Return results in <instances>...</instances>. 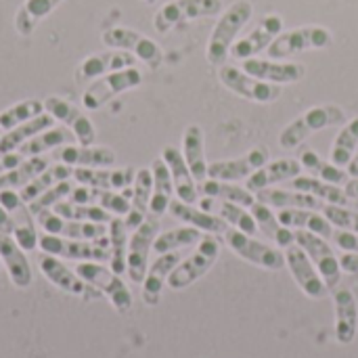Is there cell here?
<instances>
[{
  "mask_svg": "<svg viewBox=\"0 0 358 358\" xmlns=\"http://www.w3.org/2000/svg\"><path fill=\"white\" fill-rule=\"evenodd\" d=\"M38 266L42 271V275L61 292L71 294V296H80V298H90V289H94L92 285H88L78 273L69 271L57 256L50 254H42L38 258Z\"/></svg>",
  "mask_w": 358,
  "mask_h": 358,
  "instance_id": "obj_21",
  "label": "cell"
},
{
  "mask_svg": "<svg viewBox=\"0 0 358 358\" xmlns=\"http://www.w3.org/2000/svg\"><path fill=\"white\" fill-rule=\"evenodd\" d=\"M281 31H283V17L277 15V13L264 15L250 34H245L243 38L235 40V44L231 48V57H235L237 61H245V59L258 57L260 52L268 50L273 40Z\"/></svg>",
  "mask_w": 358,
  "mask_h": 358,
  "instance_id": "obj_15",
  "label": "cell"
},
{
  "mask_svg": "<svg viewBox=\"0 0 358 358\" xmlns=\"http://www.w3.org/2000/svg\"><path fill=\"white\" fill-rule=\"evenodd\" d=\"M302 174V164L300 159L294 157H283V159H275L264 164L260 170H256L248 180H245V189L252 193H258L262 189H271L279 182L285 180H294L296 176Z\"/></svg>",
  "mask_w": 358,
  "mask_h": 358,
  "instance_id": "obj_25",
  "label": "cell"
},
{
  "mask_svg": "<svg viewBox=\"0 0 358 358\" xmlns=\"http://www.w3.org/2000/svg\"><path fill=\"white\" fill-rule=\"evenodd\" d=\"M128 233L130 231H128L124 218L122 216H113L111 222H109V233L107 235H109V243H111V260H109V264H111V271L117 273V275L126 273L128 241H130Z\"/></svg>",
  "mask_w": 358,
  "mask_h": 358,
  "instance_id": "obj_45",
  "label": "cell"
},
{
  "mask_svg": "<svg viewBox=\"0 0 358 358\" xmlns=\"http://www.w3.org/2000/svg\"><path fill=\"white\" fill-rule=\"evenodd\" d=\"M277 218L283 227L294 229V231H310L317 233L325 239L334 237V227L329 220L315 212V210H304V208H283L277 212Z\"/></svg>",
  "mask_w": 358,
  "mask_h": 358,
  "instance_id": "obj_32",
  "label": "cell"
},
{
  "mask_svg": "<svg viewBox=\"0 0 358 358\" xmlns=\"http://www.w3.org/2000/svg\"><path fill=\"white\" fill-rule=\"evenodd\" d=\"M292 189L296 191H304V193H310L319 199H323L325 203H334V206H350V197L346 195V191L338 185H329L321 178H315V176H296L292 180Z\"/></svg>",
  "mask_w": 358,
  "mask_h": 358,
  "instance_id": "obj_41",
  "label": "cell"
},
{
  "mask_svg": "<svg viewBox=\"0 0 358 358\" xmlns=\"http://www.w3.org/2000/svg\"><path fill=\"white\" fill-rule=\"evenodd\" d=\"M44 111L50 113L57 122H61L63 126H67L76 141H80V145L84 147H92L96 143V128L90 122L88 115L82 113V109L78 105H73L71 101L63 99V96H46L44 99Z\"/></svg>",
  "mask_w": 358,
  "mask_h": 358,
  "instance_id": "obj_14",
  "label": "cell"
},
{
  "mask_svg": "<svg viewBox=\"0 0 358 358\" xmlns=\"http://www.w3.org/2000/svg\"><path fill=\"white\" fill-rule=\"evenodd\" d=\"M224 10L222 0H170L164 4L155 17L153 27L157 34H168L170 29L206 17H216Z\"/></svg>",
  "mask_w": 358,
  "mask_h": 358,
  "instance_id": "obj_9",
  "label": "cell"
},
{
  "mask_svg": "<svg viewBox=\"0 0 358 358\" xmlns=\"http://www.w3.org/2000/svg\"><path fill=\"white\" fill-rule=\"evenodd\" d=\"M300 164H302V170L310 172L315 178H321V180H325V182H329V185L346 187V182L350 180V178H348V172H344V168L336 166L334 162L323 159V157H321L317 151H313V149L302 151Z\"/></svg>",
  "mask_w": 358,
  "mask_h": 358,
  "instance_id": "obj_40",
  "label": "cell"
},
{
  "mask_svg": "<svg viewBox=\"0 0 358 358\" xmlns=\"http://www.w3.org/2000/svg\"><path fill=\"white\" fill-rule=\"evenodd\" d=\"M218 80L235 96L252 101V103H260V105L275 103L283 94V88L279 84H271V82L258 80V78L245 73L241 67L227 65V63L218 67Z\"/></svg>",
  "mask_w": 358,
  "mask_h": 358,
  "instance_id": "obj_6",
  "label": "cell"
},
{
  "mask_svg": "<svg viewBox=\"0 0 358 358\" xmlns=\"http://www.w3.org/2000/svg\"><path fill=\"white\" fill-rule=\"evenodd\" d=\"M252 15H254V4L250 0H235L220 13L206 46V59L210 65L220 67L227 63L237 36L250 23Z\"/></svg>",
  "mask_w": 358,
  "mask_h": 358,
  "instance_id": "obj_1",
  "label": "cell"
},
{
  "mask_svg": "<svg viewBox=\"0 0 358 358\" xmlns=\"http://www.w3.org/2000/svg\"><path fill=\"white\" fill-rule=\"evenodd\" d=\"M241 69L258 80L271 82V84H296L306 76V67L302 63L294 61H275V59H260L252 57L241 61Z\"/></svg>",
  "mask_w": 358,
  "mask_h": 358,
  "instance_id": "obj_18",
  "label": "cell"
},
{
  "mask_svg": "<svg viewBox=\"0 0 358 358\" xmlns=\"http://www.w3.org/2000/svg\"><path fill=\"white\" fill-rule=\"evenodd\" d=\"M46 168H48V159L44 155L25 157L17 168L0 174V189H23Z\"/></svg>",
  "mask_w": 358,
  "mask_h": 358,
  "instance_id": "obj_43",
  "label": "cell"
},
{
  "mask_svg": "<svg viewBox=\"0 0 358 358\" xmlns=\"http://www.w3.org/2000/svg\"><path fill=\"white\" fill-rule=\"evenodd\" d=\"M201 231L195 229V227H180V229H172V231H166L162 235L155 237V243H153V252L159 256V254H170V252H178L182 248H189V245H197L199 239H201Z\"/></svg>",
  "mask_w": 358,
  "mask_h": 358,
  "instance_id": "obj_46",
  "label": "cell"
},
{
  "mask_svg": "<svg viewBox=\"0 0 358 358\" xmlns=\"http://www.w3.org/2000/svg\"><path fill=\"white\" fill-rule=\"evenodd\" d=\"M271 153L266 147H254L241 157L233 159H218L214 164H208V178L214 180H227V182H237V180H248L256 170H260L264 164H268Z\"/></svg>",
  "mask_w": 358,
  "mask_h": 358,
  "instance_id": "obj_16",
  "label": "cell"
},
{
  "mask_svg": "<svg viewBox=\"0 0 358 358\" xmlns=\"http://www.w3.org/2000/svg\"><path fill=\"white\" fill-rule=\"evenodd\" d=\"M141 82H143V73L136 67H126V69L101 76V78L92 80V84L84 90L82 107L88 111H96V109L105 107L107 103H111L115 96L141 86Z\"/></svg>",
  "mask_w": 358,
  "mask_h": 358,
  "instance_id": "obj_8",
  "label": "cell"
},
{
  "mask_svg": "<svg viewBox=\"0 0 358 358\" xmlns=\"http://www.w3.org/2000/svg\"><path fill=\"white\" fill-rule=\"evenodd\" d=\"M0 260L6 266L8 279L15 287L25 289L31 285V266L25 258V252L17 245V241L10 235L0 233Z\"/></svg>",
  "mask_w": 358,
  "mask_h": 358,
  "instance_id": "obj_30",
  "label": "cell"
},
{
  "mask_svg": "<svg viewBox=\"0 0 358 358\" xmlns=\"http://www.w3.org/2000/svg\"><path fill=\"white\" fill-rule=\"evenodd\" d=\"M250 212H252V216H254V220H256V224H258V231H262V233H264L268 239H273L279 248L287 250L289 245L296 243V233H294V229L283 227V224L279 222V218H277V214L273 212L271 206H266V203H262V201L256 199V203L250 208Z\"/></svg>",
  "mask_w": 358,
  "mask_h": 358,
  "instance_id": "obj_34",
  "label": "cell"
},
{
  "mask_svg": "<svg viewBox=\"0 0 358 358\" xmlns=\"http://www.w3.org/2000/svg\"><path fill=\"white\" fill-rule=\"evenodd\" d=\"M52 122H55V117H52L50 113L44 111L42 115H38V117H34V120H27V122H23V124H19V126H15V128L6 130V132L0 136V153L19 151V147H21L23 143H27V141L34 138L36 134H40V132H44V130H48V128H52Z\"/></svg>",
  "mask_w": 358,
  "mask_h": 358,
  "instance_id": "obj_36",
  "label": "cell"
},
{
  "mask_svg": "<svg viewBox=\"0 0 358 358\" xmlns=\"http://www.w3.org/2000/svg\"><path fill=\"white\" fill-rule=\"evenodd\" d=\"M224 243L245 262L260 266L264 271H281L285 268V254L275 250L268 243H262L258 239H254L252 235H245L237 229H227L222 235Z\"/></svg>",
  "mask_w": 358,
  "mask_h": 358,
  "instance_id": "obj_11",
  "label": "cell"
},
{
  "mask_svg": "<svg viewBox=\"0 0 358 358\" xmlns=\"http://www.w3.org/2000/svg\"><path fill=\"white\" fill-rule=\"evenodd\" d=\"M126 67H136V57L126 52V50H115L109 48L105 52H94L88 55L76 69V82H88L96 80L101 76L126 69Z\"/></svg>",
  "mask_w": 358,
  "mask_h": 358,
  "instance_id": "obj_20",
  "label": "cell"
},
{
  "mask_svg": "<svg viewBox=\"0 0 358 358\" xmlns=\"http://www.w3.org/2000/svg\"><path fill=\"white\" fill-rule=\"evenodd\" d=\"M61 2L63 0H23L13 19L15 31L23 38H29L36 31L38 23L44 21Z\"/></svg>",
  "mask_w": 358,
  "mask_h": 358,
  "instance_id": "obj_35",
  "label": "cell"
},
{
  "mask_svg": "<svg viewBox=\"0 0 358 358\" xmlns=\"http://www.w3.org/2000/svg\"><path fill=\"white\" fill-rule=\"evenodd\" d=\"M101 40L105 46L115 48V50H126L134 55L138 61H143L149 69H159L164 65V50L162 46L151 40L149 36L132 29V27H107L101 34Z\"/></svg>",
  "mask_w": 358,
  "mask_h": 358,
  "instance_id": "obj_7",
  "label": "cell"
},
{
  "mask_svg": "<svg viewBox=\"0 0 358 358\" xmlns=\"http://www.w3.org/2000/svg\"><path fill=\"white\" fill-rule=\"evenodd\" d=\"M162 159L166 162L170 174H172V182H174V193H176V199L185 201V203H195L199 199V187H197V180L193 178L185 157H182V151H178L176 147L168 145L162 149Z\"/></svg>",
  "mask_w": 358,
  "mask_h": 358,
  "instance_id": "obj_22",
  "label": "cell"
},
{
  "mask_svg": "<svg viewBox=\"0 0 358 358\" xmlns=\"http://www.w3.org/2000/svg\"><path fill=\"white\" fill-rule=\"evenodd\" d=\"M143 2H145V4H155L157 0H143Z\"/></svg>",
  "mask_w": 358,
  "mask_h": 358,
  "instance_id": "obj_60",
  "label": "cell"
},
{
  "mask_svg": "<svg viewBox=\"0 0 358 358\" xmlns=\"http://www.w3.org/2000/svg\"><path fill=\"white\" fill-rule=\"evenodd\" d=\"M55 157L65 166L76 168H111L115 164V151L109 147H76L63 145L55 151Z\"/></svg>",
  "mask_w": 358,
  "mask_h": 358,
  "instance_id": "obj_26",
  "label": "cell"
},
{
  "mask_svg": "<svg viewBox=\"0 0 358 358\" xmlns=\"http://www.w3.org/2000/svg\"><path fill=\"white\" fill-rule=\"evenodd\" d=\"M283 254H285V266L289 268V273H292L294 281L298 283V287L302 289V294L313 300L325 298L327 285H325L323 277L319 275V271L315 268V264L310 262V258L306 256V252L294 243Z\"/></svg>",
  "mask_w": 358,
  "mask_h": 358,
  "instance_id": "obj_17",
  "label": "cell"
},
{
  "mask_svg": "<svg viewBox=\"0 0 358 358\" xmlns=\"http://www.w3.org/2000/svg\"><path fill=\"white\" fill-rule=\"evenodd\" d=\"M199 191L203 197H210L214 201H229V203H237L243 208H252L256 203V193H252L245 187H239L235 182H227V180L206 178L199 185Z\"/></svg>",
  "mask_w": 358,
  "mask_h": 358,
  "instance_id": "obj_38",
  "label": "cell"
},
{
  "mask_svg": "<svg viewBox=\"0 0 358 358\" xmlns=\"http://www.w3.org/2000/svg\"><path fill=\"white\" fill-rule=\"evenodd\" d=\"M168 212L180 220V222H187L189 227H195L199 229L201 233H210V235H224V231L229 229V224L220 218V216H214L201 208H195L191 203H185L180 199H172Z\"/></svg>",
  "mask_w": 358,
  "mask_h": 358,
  "instance_id": "obj_31",
  "label": "cell"
},
{
  "mask_svg": "<svg viewBox=\"0 0 358 358\" xmlns=\"http://www.w3.org/2000/svg\"><path fill=\"white\" fill-rule=\"evenodd\" d=\"M151 172H153V195H151L149 212L153 216H162V214L168 212V208L172 203L174 182H172V174H170V170H168V166H166V162L162 157L153 159Z\"/></svg>",
  "mask_w": 358,
  "mask_h": 358,
  "instance_id": "obj_37",
  "label": "cell"
},
{
  "mask_svg": "<svg viewBox=\"0 0 358 358\" xmlns=\"http://www.w3.org/2000/svg\"><path fill=\"white\" fill-rule=\"evenodd\" d=\"M71 191H73V185H71L69 180H63V182L50 187L48 191H44V193H42L38 199H34L31 203H27V208H29V212H31L34 216H38L40 212L50 210V208H55L59 201H63L65 197H69Z\"/></svg>",
  "mask_w": 358,
  "mask_h": 358,
  "instance_id": "obj_51",
  "label": "cell"
},
{
  "mask_svg": "<svg viewBox=\"0 0 358 358\" xmlns=\"http://www.w3.org/2000/svg\"><path fill=\"white\" fill-rule=\"evenodd\" d=\"M344 191H346V195H348L350 199H357L358 201V178H350V180L346 182Z\"/></svg>",
  "mask_w": 358,
  "mask_h": 358,
  "instance_id": "obj_58",
  "label": "cell"
},
{
  "mask_svg": "<svg viewBox=\"0 0 358 358\" xmlns=\"http://www.w3.org/2000/svg\"><path fill=\"white\" fill-rule=\"evenodd\" d=\"M151 195H153V172H151V168H141V170H136V176L132 182L130 212L124 216L128 231H134L145 222L149 203H151Z\"/></svg>",
  "mask_w": 358,
  "mask_h": 358,
  "instance_id": "obj_28",
  "label": "cell"
},
{
  "mask_svg": "<svg viewBox=\"0 0 358 358\" xmlns=\"http://www.w3.org/2000/svg\"><path fill=\"white\" fill-rule=\"evenodd\" d=\"M336 245L344 252H355L358 254V233H348V231H334Z\"/></svg>",
  "mask_w": 358,
  "mask_h": 358,
  "instance_id": "obj_54",
  "label": "cell"
},
{
  "mask_svg": "<svg viewBox=\"0 0 358 358\" xmlns=\"http://www.w3.org/2000/svg\"><path fill=\"white\" fill-rule=\"evenodd\" d=\"M40 227L48 235H59L65 239H80V241H96L101 237H107L109 229L101 222H78V220H65L52 210H44L38 216Z\"/></svg>",
  "mask_w": 358,
  "mask_h": 358,
  "instance_id": "obj_19",
  "label": "cell"
},
{
  "mask_svg": "<svg viewBox=\"0 0 358 358\" xmlns=\"http://www.w3.org/2000/svg\"><path fill=\"white\" fill-rule=\"evenodd\" d=\"M15 231V220H13V214L6 212L2 206H0V233L2 235H13Z\"/></svg>",
  "mask_w": 358,
  "mask_h": 358,
  "instance_id": "obj_57",
  "label": "cell"
},
{
  "mask_svg": "<svg viewBox=\"0 0 358 358\" xmlns=\"http://www.w3.org/2000/svg\"><path fill=\"white\" fill-rule=\"evenodd\" d=\"M336 306V340L342 346H350L358 334V302L346 287L334 289Z\"/></svg>",
  "mask_w": 358,
  "mask_h": 358,
  "instance_id": "obj_23",
  "label": "cell"
},
{
  "mask_svg": "<svg viewBox=\"0 0 358 358\" xmlns=\"http://www.w3.org/2000/svg\"><path fill=\"white\" fill-rule=\"evenodd\" d=\"M294 233H296V245H300L306 252V256L310 258V262L323 277L327 289L340 287V279H342L340 258L336 256L327 239L310 231H294Z\"/></svg>",
  "mask_w": 358,
  "mask_h": 358,
  "instance_id": "obj_13",
  "label": "cell"
},
{
  "mask_svg": "<svg viewBox=\"0 0 358 358\" xmlns=\"http://www.w3.org/2000/svg\"><path fill=\"white\" fill-rule=\"evenodd\" d=\"M44 113V101H38V99H25V101H19L10 107H6L2 113H0V130H10L27 120H34L38 115Z\"/></svg>",
  "mask_w": 358,
  "mask_h": 358,
  "instance_id": "obj_48",
  "label": "cell"
},
{
  "mask_svg": "<svg viewBox=\"0 0 358 358\" xmlns=\"http://www.w3.org/2000/svg\"><path fill=\"white\" fill-rule=\"evenodd\" d=\"M0 206L6 210V212H17L19 208H23V206H27L23 199H21V195H19V191L17 189H0Z\"/></svg>",
  "mask_w": 358,
  "mask_h": 358,
  "instance_id": "obj_53",
  "label": "cell"
},
{
  "mask_svg": "<svg viewBox=\"0 0 358 358\" xmlns=\"http://www.w3.org/2000/svg\"><path fill=\"white\" fill-rule=\"evenodd\" d=\"M76 273L88 283L92 285L99 294L107 296L111 306L117 313H128L132 308V294L128 289V285L122 281V277L117 273H113L111 268L103 266L101 262H80Z\"/></svg>",
  "mask_w": 358,
  "mask_h": 358,
  "instance_id": "obj_10",
  "label": "cell"
},
{
  "mask_svg": "<svg viewBox=\"0 0 358 358\" xmlns=\"http://www.w3.org/2000/svg\"><path fill=\"white\" fill-rule=\"evenodd\" d=\"M55 214H59L65 220H78V222H111L113 214L103 210L101 206H84V203H73V201H59L52 208Z\"/></svg>",
  "mask_w": 358,
  "mask_h": 358,
  "instance_id": "obj_47",
  "label": "cell"
},
{
  "mask_svg": "<svg viewBox=\"0 0 358 358\" xmlns=\"http://www.w3.org/2000/svg\"><path fill=\"white\" fill-rule=\"evenodd\" d=\"M334 44V34L325 25H300L289 31H281L273 44L268 46V59L283 61L294 55H302L308 50L329 48Z\"/></svg>",
  "mask_w": 358,
  "mask_h": 358,
  "instance_id": "obj_3",
  "label": "cell"
},
{
  "mask_svg": "<svg viewBox=\"0 0 358 358\" xmlns=\"http://www.w3.org/2000/svg\"><path fill=\"white\" fill-rule=\"evenodd\" d=\"M346 172H348V176H350V178H358V153L352 157V162L348 164Z\"/></svg>",
  "mask_w": 358,
  "mask_h": 358,
  "instance_id": "obj_59",
  "label": "cell"
},
{
  "mask_svg": "<svg viewBox=\"0 0 358 358\" xmlns=\"http://www.w3.org/2000/svg\"><path fill=\"white\" fill-rule=\"evenodd\" d=\"M346 120V111L334 103L327 105H315L310 109H306L302 115H298L294 122H289L281 134H279V145L287 151L304 145L315 132L325 130V128H334V126H344Z\"/></svg>",
  "mask_w": 358,
  "mask_h": 358,
  "instance_id": "obj_2",
  "label": "cell"
},
{
  "mask_svg": "<svg viewBox=\"0 0 358 358\" xmlns=\"http://www.w3.org/2000/svg\"><path fill=\"white\" fill-rule=\"evenodd\" d=\"M31 212H29V208L27 206H23V208H19L17 212H13V220H15V231H13V235H15V241H17V245L23 250V252H34L36 248H38V233H36V227H34V222H31Z\"/></svg>",
  "mask_w": 358,
  "mask_h": 358,
  "instance_id": "obj_50",
  "label": "cell"
},
{
  "mask_svg": "<svg viewBox=\"0 0 358 358\" xmlns=\"http://www.w3.org/2000/svg\"><path fill=\"white\" fill-rule=\"evenodd\" d=\"M73 176V170L71 166H65V164H55V166H48L46 170H42L31 182H27L23 189H19V195L25 203H31L34 199H38L44 191H48L50 187L63 182V180H69Z\"/></svg>",
  "mask_w": 358,
  "mask_h": 358,
  "instance_id": "obj_39",
  "label": "cell"
},
{
  "mask_svg": "<svg viewBox=\"0 0 358 358\" xmlns=\"http://www.w3.org/2000/svg\"><path fill=\"white\" fill-rule=\"evenodd\" d=\"M159 235V216H147L145 222L132 231L128 241V260L126 273L132 283L141 285L149 271V252L153 250L155 237Z\"/></svg>",
  "mask_w": 358,
  "mask_h": 358,
  "instance_id": "obj_12",
  "label": "cell"
},
{
  "mask_svg": "<svg viewBox=\"0 0 358 358\" xmlns=\"http://www.w3.org/2000/svg\"><path fill=\"white\" fill-rule=\"evenodd\" d=\"M73 132L67 128V126H61V128H48L40 134H36L34 138H29L27 143H23L19 147V153L23 157H34V155H42L46 151H52V149H59L63 145H69L73 141Z\"/></svg>",
  "mask_w": 358,
  "mask_h": 358,
  "instance_id": "obj_42",
  "label": "cell"
},
{
  "mask_svg": "<svg viewBox=\"0 0 358 358\" xmlns=\"http://www.w3.org/2000/svg\"><path fill=\"white\" fill-rule=\"evenodd\" d=\"M218 256H220V241H218V237L206 233L199 239L195 252L189 258L180 260V264L170 273V277H168L170 289L180 292V289H187L189 285L197 283L201 277H206L212 271V266L216 264Z\"/></svg>",
  "mask_w": 358,
  "mask_h": 358,
  "instance_id": "obj_4",
  "label": "cell"
},
{
  "mask_svg": "<svg viewBox=\"0 0 358 358\" xmlns=\"http://www.w3.org/2000/svg\"><path fill=\"white\" fill-rule=\"evenodd\" d=\"M182 256L178 252H170V254H159L157 260L149 266L143 285V300L147 306H157V302L162 300V289L168 283L170 273L180 264Z\"/></svg>",
  "mask_w": 358,
  "mask_h": 358,
  "instance_id": "obj_27",
  "label": "cell"
},
{
  "mask_svg": "<svg viewBox=\"0 0 358 358\" xmlns=\"http://www.w3.org/2000/svg\"><path fill=\"white\" fill-rule=\"evenodd\" d=\"M218 216L231 224L233 229L245 233V235H256L258 233V224L250 212V208H243V206H237V203H229V201H220L218 206Z\"/></svg>",
  "mask_w": 358,
  "mask_h": 358,
  "instance_id": "obj_49",
  "label": "cell"
},
{
  "mask_svg": "<svg viewBox=\"0 0 358 358\" xmlns=\"http://www.w3.org/2000/svg\"><path fill=\"white\" fill-rule=\"evenodd\" d=\"M256 199L271 206V208H277V210H283V208H304V210H315V212H323V208L327 206L323 199L310 195V193H304V191H285V189H262L256 193Z\"/></svg>",
  "mask_w": 358,
  "mask_h": 358,
  "instance_id": "obj_33",
  "label": "cell"
},
{
  "mask_svg": "<svg viewBox=\"0 0 358 358\" xmlns=\"http://www.w3.org/2000/svg\"><path fill=\"white\" fill-rule=\"evenodd\" d=\"M323 216L329 220L331 227H336L338 231H348V233H358V212L350 210L346 206H334L327 203L323 208Z\"/></svg>",
  "mask_w": 358,
  "mask_h": 358,
  "instance_id": "obj_52",
  "label": "cell"
},
{
  "mask_svg": "<svg viewBox=\"0 0 358 358\" xmlns=\"http://www.w3.org/2000/svg\"><path fill=\"white\" fill-rule=\"evenodd\" d=\"M340 266H342L344 273L358 275V254H355V252H346V254L340 258Z\"/></svg>",
  "mask_w": 358,
  "mask_h": 358,
  "instance_id": "obj_56",
  "label": "cell"
},
{
  "mask_svg": "<svg viewBox=\"0 0 358 358\" xmlns=\"http://www.w3.org/2000/svg\"><path fill=\"white\" fill-rule=\"evenodd\" d=\"M358 147V115L348 120L342 130L338 132L334 145H331V162L340 168H348V164L352 162V157L357 155Z\"/></svg>",
  "mask_w": 358,
  "mask_h": 358,
  "instance_id": "obj_44",
  "label": "cell"
},
{
  "mask_svg": "<svg viewBox=\"0 0 358 358\" xmlns=\"http://www.w3.org/2000/svg\"><path fill=\"white\" fill-rule=\"evenodd\" d=\"M136 176L134 168H76L73 178L80 185L103 189V191H124L132 187Z\"/></svg>",
  "mask_w": 358,
  "mask_h": 358,
  "instance_id": "obj_24",
  "label": "cell"
},
{
  "mask_svg": "<svg viewBox=\"0 0 358 358\" xmlns=\"http://www.w3.org/2000/svg\"><path fill=\"white\" fill-rule=\"evenodd\" d=\"M182 157L193 174V178L201 185L208 178V159H206V134L203 128L191 124L182 132Z\"/></svg>",
  "mask_w": 358,
  "mask_h": 358,
  "instance_id": "obj_29",
  "label": "cell"
},
{
  "mask_svg": "<svg viewBox=\"0 0 358 358\" xmlns=\"http://www.w3.org/2000/svg\"><path fill=\"white\" fill-rule=\"evenodd\" d=\"M38 248L42 254L50 256H63L65 260H78V262H109L111 260V243L109 235L101 237L96 241H80V239H63L59 235H40Z\"/></svg>",
  "mask_w": 358,
  "mask_h": 358,
  "instance_id": "obj_5",
  "label": "cell"
},
{
  "mask_svg": "<svg viewBox=\"0 0 358 358\" xmlns=\"http://www.w3.org/2000/svg\"><path fill=\"white\" fill-rule=\"evenodd\" d=\"M25 157L19 153V151H10V153H0V174H4V172H8V170H13V168H17L21 162H23Z\"/></svg>",
  "mask_w": 358,
  "mask_h": 358,
  "instance_id": "obj_55",
  "label": "cell"
}]
</instances>
